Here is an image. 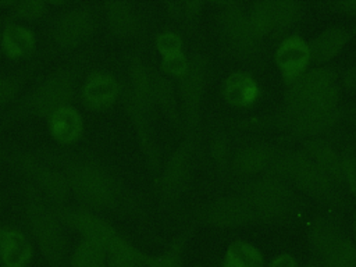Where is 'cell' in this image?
<instances>
[{
	"instance_id": "obj_1",
	"label": "cell",
	"mask_w": 356,
	"mask_h": 267,
	"mask_svg": "<svg viewBox=\"0 0 356 267\" xmlns=\"http://www.w3.org/2000/svg\"><path fill=\"white\" fill-rule=\"evenodd\" d=\"M338 86L331 70L317 68L295 79L288 92L289 108H335Z\"/></svg>"
},
{
	"instance_id": "obj_2",
	"label": "cell",
	"mask_w": 356,
	"mask_h": 267,
	"mask_svg": "<svg viewBox=\"0 0 356 267\" xmlns=\"http://www.w3.org/2000/svg\"><path fill=\"white\" fill-rule=\"evenodd\" d=\"M241 199L248 206L252 217L270 220L285 211L288 192L280 178L267 177L248 184Z\"/></svg>"
},
{
	"instance_id": "obj_3",
	"label": "cell",
	"mask_w": 356,
	"mask_h": 267,
	"mask_svg": "<svg viewBox=\"0 0 356 267\" xmlns=\"http://www.w3.org/2000/svg\"><path fill=\"white\" fill-rule=\"evenodd\" d=\"M28 222L43 256L53 264L61 263L65 254V238L54 216L42 203L33 202L26 210Z\"/></svg>"
},
{
	"instance_id": "obj_4",
	"label": "cell",
	"mask_w": 356,
	"mask_h": 267,
	"mask_svg": "<svg viewBox=\"0 0 356 267\" xmlns=\"http://www.w3.org/2000/svg\"><path fill=\"white\" fill-rule=\"evenodd\" d=\"M70 181L79 197L95 207L107 206L114 197L111 181L96 165L88 163L75 164L70 171Z\"/></svg>"
},
{
	"instance_id": "obj_5",
	"label": "cell",
	"mask_w": 356,
	"mask_h": 267,
	"mask_svg": "<svg viewBox=\"0 0 356 267\" xmlns=\"http://www.w3.org/2000/svg\"><path fill=\"white\" fill-rule=\"evenodd\" d=\"M72 90V78L67 72H57L36 89L31 100L32 108L38 114H54L71 99Z\"/></svg>"
},
{
	"instance_id": "obj_6",
	"label": "cell",
	"mask_w": 356,
	"mask_h": 267,
	"mask_svg": "<svg viewBox=\"0 0 356 267\" xmlns=\"http://www.w3.org/2000/svg\"><path fill=\"white\" fill-rule=\"evenodd\" d=\"M222 32L232 47L241 53H252L259 35L252 28L248 15L238 7H228L221 15Z\"/></svg>"
},
{
	"instance_id": "obj_7",
	"label": "cell",
	"mask_w": 356,
	"mask_h": 267,
	"mask_svg": "<svg viewBox=\"0 0 356 267\" xmlns=\"http://www.w3.org/2000/svg\"><path fill=\"white\" fill-rule=\"evenodd\" d=\"M310 58V50L300 38L285 39L277 50V64L284 76L292 79L302 75Z\"/></svg>"
},
{
	"instance_id": "obj_8",
	"label": "cell",
	"mask_w": 356,
	"mask_h": 267,
	"mask_svg": "<svg viewBox=\"0 0 356 267\" xmlns=\"http://www.w3.org/2000/svg\"><path fill=\"white\" fill-rule=\"evenodd\" d=\"M337 120L335 108H318V107H303L289 108V124L291 127L303 135L320 134L331 127Z\"/></svg>"
},
{
	"instance_id": "obj_9",
	"label": "cell",
	"mask_w": 356,
	"mask_h": 267,
	"mask_svg": "<svg viewBox=\"0 0 356 267\" xmlns=\"http://www.w3.org/2000/svg\"><path fill=\"white\" fill-rule=\"evenodd\" d=\"M93 28V17L85 10L65 14L56 26V40L61 46H74L86 38Z\"/></svg>"
},
{
	"instance_id": "obj_10",
	"label": "cell",
	"mask_w": 356,
	"mask_h": 267,
	"mask_svg": "<svg viewBox=\"0 0 356 267\" xmlns=\"http://www.w3.org/2000/svg\"><path fill=\"white\" fill-rule=\"evenodd\" d=\"M209 218L218 227H238L246 224L252 218V214L242 199L225 197L211 206Z\"/></svg>"
},
{
	"instance_id": "obj_11",
	"label": "cell",
	"mask_w": 356,
	"mask_h": 267,
	"mask_svg": "<svg viewBox=\"0 0 356 267\" xmlns=\"http://www.w3.org/2000/svg\"><path fill=\"white\" fill-rule=\"evenodd\" d=\"M70 224L79 229L86 241L100 246L102 249H107L111 241L117 236V234L102 220L88 213H72L70 216Z\"/></svg>"
},
{
	"instance_id": "obj_12",
	"label": "cell",
	"mask_w": 356,
	"mask_h": 267,
	"mask_svg": "<svg viewBox=\"0 0 356 267\" xmlns=\"http://www.w3.org/2000/svg\"><path fill=\"white\" fill-rule=\"evenodd\" d=\"M31 245L17 231L1 232V263L6 267H25L31 257Z\"/></svg>"
},
{
	"instance_id": "obj_13",
	"label": "cell",
	"mask_w": 356,
	"mask_h": 267,
	"mask_svg": "<svg viewBox=\"0 0 356 267\" xmlns=\"http://www.w3.org/2000/svg\"><path fill=\"white\" fill-rule=\"evenodd\" d=\"M271 150L264 145H249L242 147L234 160V165L239 172L254 174L271 164Z\"/></svg>"
},
{
	"instance_id": "obj_14",
	"label": "cell",
	"mask_w": 356,
	"mask_h": 267,
	"mask_svg": "<svg viewBox=\"0 0 356 267\" xmlns=\"http://www.w3.org/2000/svg\"><path fill=\"white\" fill-rule=\"evenodd\" d=\"M348 32L342 28L334 26L320 33L310 44V56L314 60L324 61L334 57L346 43Z\"/></svg>"
},
{
	"instance_id": "obj_15",
	"label": "cell",
	"mask_w": 356,
	"mask_h": 267,
	"mask_svg": "<svg viewBox=\"0 0 356 267\" xmlns=\"http://www.w3.org/2000/svg\"><path fill=\"white\" fill-rule=\"evenodd\" d=\"M106 17L110 28L121 36L134 35L138 28V19L128 3L110 1L106 6Z\"/></svg>"
},
{
	"instance_id": "obj_16",
	"label": "cell",
	"mask_w": 356,
	"mask_h": 267,
	"mask_svg": "<svg viewBox=\"0 0 356 267\" xmlns=\"http://www.w3.org/2000/svg\"><path fill=\"white\" fill-rule=\"evenodd\" d=\"M25 168H28L33 179L50 197H53L54 200H63L65 197L68 191L67 184L58 172L50 170L49 167L40 165L35 161H28L25 164Z\"/></svg>"
},
{
	"instance_id": "obj_17",
	"label": "cell",
	"mask_w": 356,
	"mask_h": 267,
	"mask_svg": "<svg viewBox=\"0 0 356 267\" xmlns=\"http://www.w3.org/2000/svg\"><path fill=\"white\" fill-rule=\"evenodd\" d=\"M224 92L229 103L236 106H245L256 99L257 86L249 75L236 72L227 79Z\"/></svg>"
},
{
	"instance_id": "obj_18",
	"label": "cell",
	"mask_w": 356,
	"mask_h": 267,
	"mask_svg": "<svg viewBox=\"0 0 356 267\" xmlns=\"http://www.w3.org/2000/svg\"><path fill=\"white\" fill-rule=\"evenodd\" d=\"M189 174V153L186 147L178 149L171 156L164 171V188L174 193L182 189Z\"/></svg>"
},
{
	"instance_id": "obj_19",
	"label": "cell",
	"mask_w": 356,
	"mask_h": 267,
	"mask_svg": "<svg viewBox=\"0 0 356 267\" xmlns=\"http://www.w3.org/2000/svg\"><path fill=\"white\" fill-rule=\"evenodd\" d=\"M182 96L185 99L186 106L191 111H193L202 97L204 88V72L203 67L199 63L189 64L186 72L182 75Z\"/></svg>"
},
{
	"instance_id": "obj_20",
	"label": "cell",
	"mask_w": 356,
	"mask_h": 267,
	"mask_svg": "<svg viewBox=\"0 0 356 267\" xmlns=\"http://www.w3.org/2000/svg\"><path fill=\"white\" fill-rule=\"evenodd\" d=\"M117 90V83L111 76L95 75L85 86V97L90 104L104 106L115 99Z\"/></svg>"
},
{
	"instance_id": "obj_21",
	"label": "cell",
	"mask_w": 356,
	"mask_h": 267,
	"mask_svg": "<svg viewBox=\"0 0 356 267\" xmlns=\"http://www.w3.org/2000/svg\"><path fill=\"white\" fill-rule=\"evenodd\" d=\"M263 259L259 250L246 242H234L227 249L224 267H261Z\"/></svg>"
},
{
	"instance_id": "obj_22",
	"label": "cell",
	"mask_w": 356,
	"mask_h": 267,
	"mask_svg": "<svg viewBox=\"0 0 356 267\" xmlns=\"http://www.w3.org/2000/svg\"><path fill=\"white\" fill-rule=\"evenodd\" d=\"M53 134L58 140L71 142L81 132V117L72 108H60L53 114Z\"/></svg>"
},
{
	"instance_id": "obj_23",
	"label": "cell",
	"mask_w": 356,
	"mask_h": 267,
	"mask_svg": "<svg viewBox=\"0 0 356 267\" xmlns=\"http://www.w3.org/2000/svg\"><path fill=\"white\" fill-rule=\"evenodd\" d=\"M310 159L330 177H342V160L339 156L325 143L310 142L309 143Z\"/></svg>"
},
{
	"instance_id": "obj_24",
	"label": "cell",
	"mask_w": 356,
	"mask_h": 267,
	"mask_svg": "<svg viewBox=\"0 0 356 267\" xmlns=\"http://www.w3.org/2000/svg\"><path fill=\"white\" fill-rule=\"evenodd\" d=\"M110 267H140L145 259L118 235L106 249Z\"/></svg>"
},
{
	"instance_id": "obj_25",
	"label": "cell",
	"mask_w": 356,
	"mask_h": 267,
	"mask_svg": "<svg viewBox=\"0 0 356 267\" xmlns=\"http://www.w3.org/2000/svg\"><path fill=\"white\" fill-rule=\"evenodd\" d=\"M3 44L10 56L21 57L32 50L33 38L24 28L8 26L3 35Z\"/></svg>"
},
{
	"instance_id": "obj_26",
	"label": "cell",
	"mask_w": 356,
	"mask_h": 267,
	"mask_svg": "<svg viewBox=\"0 0 356 267\" xmlns=\"http://www.w3.org/2000/svg\"><path fill=\"white\" fill-rule=\"evenodd\" d=\"M254 32L260 36L275 29L273 1H257L252 6L248 15Z\"/></svg>"
},
{
	"instance_id": "obj_27",
	"label": "cell",
	"mask_w": 356,
	"mask_h": 267,
	"mask_svg": "<svg viewBox=\"0 0 356 267\" xmlns=\"http://www.w3.org/2000/svg\"><path fill=\"white\" fill-rule=\"evenodd\" d=\"M71 264L72 267H107L106 252L100 246L85 241L76 248Z\"/></svg>"
},
{
	"instance_id": "obj_28",
	"label": "cell",
	"mask_w": 356,
	"mask_h": 267,
	"mask_svg": "<svg viewBox=\"0 0 356 267\" xmlns=\"http://www.w3.org/2000/svg\"><path fill=\"white\" fill-rule=\"evenodd\" d=\"M132 85L135 102L142 107L149 104L153 97V81L150 79L147 70L140 63H135L132 65Z\"/></svg>"
},
{
	"instance_id": "obj_29",
	"label": "cell",
	"mask_w": 356,
	"mask_h": 267,
	"mask_svg": "<svg viewBox=\"0 0 356 267\" xmlns=\"http://www.w3.org/2000/svg\"><path fill=\"white\" fill-rule=\"evenodd\" d=\"M341 241L338 231L328 222H318L312 231V243L316 252L324 257L332 250V248Z\"/></svg>"
},
{
	"instance_id": "obj_30",
	"label": "cell",
	"mask_w": 356,
	"mask_h": 267,
	"mask_svg": "<svg viewBox=\"0 0 356 267\" xmlns=\"http://www.w3.org/2000/svg\"><path fill=\"white\" fill-rule=\"evenodd\" d=\"M324 267H356V246L341 239L325 256Z\"/></svg>"
},
{
	"instance_id": "obj_31",
	"label": "cell",
	"mask_w": 356,
	"mask_h": 267,
	"mask_svg": "<svg viewBox=\"0 0 356 267\" xmlns=\"http://www.w3.org/2000/svg\"><path fill=\"white\" fill-rule=\"evenodd\" d=\"M274 8V21H275V29H285L291 26L300 15L302 6L298 1L292 0H280L273 1Z\"/></svg>"
},
{
	"instance_id": "obj_32",
	"label": "cell",
	"mask_w": 356,
	"mask_h": 267,
	"mask_svg": "<svg viewBox=\"0 0 356 267\" xmlns=\"http://www.w3.org/2000/svg\"><path fill=\"white\" fill-rule=\"evenodd\" d=\"M157 47L164 57L181 51V40L172 32H164L157 39Z\"/></svg>"
},
{
	"instance_id": "obj_33",
	"label": "cell",
	"mask_w": 356,
	"mask_h": 267,
	"mask_svg": "<svg viewBox=\"0 0 356 267\" xmlns=\"http://www.w3.org/2000/svg\"><path fill=\"white\" fill-rule=\"evenodd\" d=\"M188 67H189V63L186 61L185 56L181 51L164 57V68L174 75H184Z\"/></svg>"
},
{
	"instance_id": "obj_34",
	"label": "cell",
	"mask_w": 356,
	"mask_h": 267,
	"mask_svg": "<svg viewBox=\"0 0 356 267\" xmlns=\"http://www.w3.org/2000/svg\"><path fill=\"white\" fill-rule=\"evenodd\" d=\"M43 8L40 1H21L15 6V13L24 18H35L43 13Z\"/></svg>"
},
{
	"instance_id": "obj_35",
	"label": "cell",
	"mask_w": 356,
	"mask_h": 267,
	"mask_svg": "<svg viewBox=\"0 0 356 267\" xmlns=\"http://www.w3.org/2000/svg\"><path fill=\"white\" fill-rule=\"evenodd\" d=\"M342 177L346 179L349 188L356 193V157L342 159Z\"/></svg>"
},
{
	"instance_id": "obj_36",
	"label": "cell",
	"mask_w": 356,
	"mask_h": 267,
	"mask_svg": "<svg viewBox=\"0 0 356 267\" xmlns=\"http://www.w3.org/2000/svg\"><path fill=\"white\" fill-rule=\"evenodd\" d=\"M17 92V83L8 78H0V107L6 104Z\"/></svg>"
},
{
	"instance_id": "obj_37",
	"label": "cell",
	"mask_w": 356,
	"mask_h": 267,
	"mask_svg": "<svg viewBox=\"0 0 356 267\" xmlns=\"http://www.w3.org/2000/svg\"><path fill=\"white\" fill-rule=\"evenodd\" d=\"M149 267H181V263L178 256L174 252H171L150 261Z\"/></svg>"
},
{
	"instance_id": "obj_38",
	"label": "cell",
	"mask_w": 356,
	"mask_h": 267,
	"mask_svg": "<svg viewBox=\"0 0 356 267\" xmlns=\"http://www.w3.org/2000/svg\"><path fill=\"white\" fill-rule=\"evenodd\" d=\"M268 267H298L296 260L291 254H280L270 263Z\"/></svg>"
},
{
	"instance_id": "obj_39",
	"label": "cell",
	"mask_w": 356,
	"mask_h": 267,
	"mask_svg": "<svg viewBox=\"0 0 356 267\" xmlns=\"http://www.w3.org/2000/svg\"><path fill=\"white\" fill-rule=\"evenodd\" d=\"M343 86L349 90H356V65L350 67L343 74Z\"/></svg>"
},
{
	"instance_id": "obj_40",
	"label": "cell",
	"mask_w": 356,
	"mask_h": 267,
	"mask_svg": "<svg viewBox=\"0 0 356 267\" xmlns=\"http://www.w3.org/2000/svg\"><path fill=\"white\" fill-rule=\"evenodd\" d=\"M338 7L343 11L348 13H356V0H345V1H339Z\"/></svg>"
},
{
	"instance_id": "obj_41",
	"label": "cell",
	"mask_w": 356,
	"mask_h": 267,
	"mask_svg": "<svg viewBox=\"0 0 356 267\" xmlns=\"http://www.w3.org/2000/svg\"><path fill=\"white\" fill-rule=\"evenodd\" d=\"M0 263H1V232H0Z\"/></svg>"
}]
</instances>
